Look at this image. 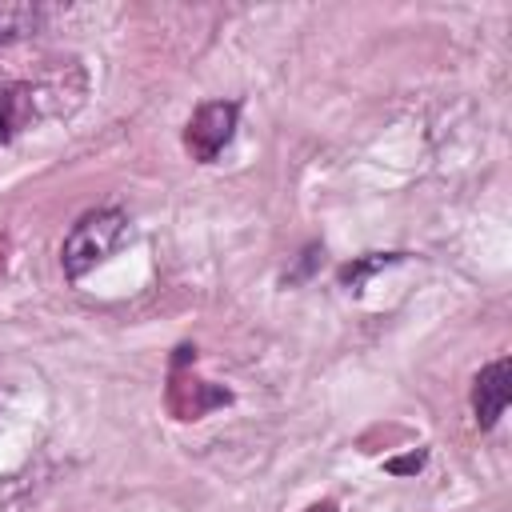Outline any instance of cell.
Segmentation results:
<instances>
[{
	"label": "cell",
	"mask_w": 512,
	"mask_h": 512,
	"mask_svg": "<svg viewBox=\"0 0 512 512\" xmlns=\"http://www.w3.org/2000/svg\"><path fill=\"white\" fill-rule=\"evenodd\" d=\"M128 240V216L120 208H96L88 216H80L72 224V232L64 236V248H60V264H64V276L80 280L88 276L96 264H104L120 244Z\"/></svg>",
	"instance_id": "1"
},
{
	"label": "cell",
	"mask_w": 512,
	"mask_h": 512,
	"mask_svg": "<svg viewBox=\"0 0 512 512\" xmlns=\"http://www.w3.org/2000/svg\"><path fill=\"white\" fill-rule=\"evenodd\" d=\"M196 356V348H176V360H172V376H168V412L176 420H200L204 412L212 408H224L232 400L228 388H216L208 380H196L184 372V360Z\"/></svg>",
	"instance_id": "2"
},
{
	"label": "cell",
	"mask_w": 512,
	"mask_h": 512,
	"mask_svg": "<svg viewBox=\"0 0 512 512\" xmlns=\"http://www.w3.org/2000/svg\"><path fill=\"white\" fill-rule=\"evenodd\" d=\"M236 116H240V108H236L232 100H208V104H200V108L192 112L188 128H184L188 152H192L200 164H212V160L224 152V144L232 140Z\"/></svg>",
	"instance_id": "3"
},
{
	"label": "cell",
	"mask_w": 512,
	"mask_h": 512,
	"mask_svg": "<svg viewBox=\"0 0 512 512\" xmlns=\"http://www.w3.org/2000/svg\"><path fill=\"white\" fill-rule=\"evenodd\" d=\"M508 400H512V360L500 356V360H492V364L476 376V384H472V412H476V424H480V428H492V424L504 416Z\"/></svg>",
	"instance_id": "4"
},
{
	"label": "cell",
	"mask_w": 512,
	"mask_h": 512,
	"mask_svg": "<svg viewBox=\"0 0 512 512\" xmlns=\"http://www.w3.org/2000/svg\"><path fill=\"white\" fill-rule=\"evenodd\" d=\"M28 120H32V88L0 84V144H8Z\"/></svg>",
	"instance_id": "5"
},
{
	"label": "cell",
	"mask_w": 512,
	"mask_h": 512,
	"mask_svg": "<svg viewBox=\"0 0 512 512\" xmlns=\"http://www.w3.org/2000/svg\"><path fill=\"white\" fill-rule=\"evenodd\" d=\"M40 24V12L32 4H0V44L28 36Z\"/></svg>",
	"instance_id": "6"
},
{
	"label": "cell",
	"mask_w": 512,
	"mask_h": 512,
	"mask_svg": "<svg viewBox=\"0 0 512 512\" xmlns=\"http://www.w3.org/2000/svg\"><path fill=\"white\" fill-rule=\"evenodd\" d=\"M396 260H400V252H372V256H364V260L344 264V268H340V280L360 292V284H364L372 272H380V268H388V264H396Z\"/></svg>",
	"instance_id": "7"
},
{
	"label": "cell",
	"mask_w": 512,
	"mask_h": 512,
	"mask_svg": "<svg viewBox=\"0 0 512 512\" xmlns=\"http://www.w3.org/2000/svg\"><path fill=\"white\" fill-rule=\"evenodd\" d=\"M420 464H424V452H408V456H396V460H388L384 468H388L392 476H408V472H420Z\"/></svg>",
	"instance_id": "8"
},
{
	"label": "cell",
	"mask_w": 512,
	"mask_h": 512,
	"mask_svg": "<svg viewBox=\"0 0 512 512\" xmlns=\"http://www.w3.org/2000/svg\"><path fill=\"white\" fill-rule=\"evenodd\" d=\"M304 512H336V508H332V504H328V500H324V504H308V508H304Z\"/></svg>",
	"instance_id": "9"
}]
</instances>
